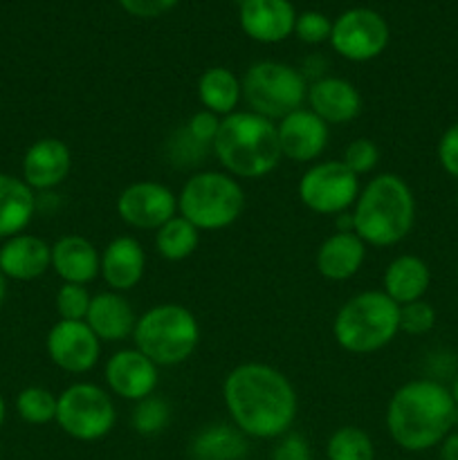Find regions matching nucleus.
Returning <instances> with one entry per match:
<instances>
[{
    "label": "nucleus",
    "instance_id": "9d476101",
    "mask_svg": "<svg viewBox=\"0 0 458 460\" xmlns=\"http://www.w3.org/2000/svg\"><path fill=\"white\" fill-rule=\"evenodd\" d=\"M359 178L341 160L314 162L299 180L301 205L319 216H339L353 209L359 196Z\"/></svg>",
    "mask_w": 458,
    "mask_h": 460
},
{
    "label": "nucleus",
    "instance_id": "412c9836",
    "mask_svg": "<svg viewBox=\"0 0 458 460\" xmlns=\"http://www.w3.org/2000/svg\"><path fill=\"white\" fill-rule=\"evenodd\" d=\"M85 323L101 344L103 341L117 344V341L133 337L137 314H135L133 305L121 292L106 290L92 296L88 314H85Z\"/></svg>",
    "mask_w": 458,
    "mask_h": 460
},
{
    "label": "nucleus",
    "instance_id": "aec40b11",
    "mask_svg": "<svg viewBox=\"0 0 458 460\" xmlns=\"http://www.w3.org/2000/svg\"><path fill=\"white\" fill-rule=\"evenodd\" d=\"M52 268V245L34 234H16L0 247V272L13 281H34Z\"/></svg>",
    "mask_w": 458,
    "mask_h": 460
},
{
    "label": "nucleus",
    "instance_id": "9b49d317",
    "mask_svg": "<svg viewBox=\"0 0 458 460\" xmlns=\"http://www.w3.org/2000/svg\"><path fill=\"white\" fill-rule=\"evenodd\" d=\"M391 40V27L380 12L368 7H353L332 21L328 43L346 61L366 63L380 57Z\"/></svg>",
    "mask_w": 458,
    "mask_h": 460
},
{
    "label": "nucleus",
    "instance_id": "79ce46f5",
    "mask_svg": "<svg viewBox=\"0 0 458 460\" xmlns=\"http://www.w3.org/2000/svg\"><path fill=\"white\" fill-rule=\"evenodd\" d=\"M4 296H7V279H4L3 272H0V308H3L4 304Z\"/></svg>",
    "mask_w": 458,
    "mask_h": 460
},
{
    "label": "nucleus",
    "instance_id": "2f4dec72",
    "mask_svg": "<svg viewBox=\"0 0 458 460\" xmlns=\"http://www.w3.org/2000/svg\"><path fill=\"white\" fill-rule=\"evenodd\" d=\"M90 301H92V295L85 290V286L63 283V286L58 288L54 304H57L58 317L66 319V322H85Z\"/></svg>",
    "mask_w": 458,
    "mask_h": 460
},
{
    "label": "nucleus",
    "instance_id": "dca6fc26",
    "mask_svg": "<svg viewBox=\"0 0 458 460\" xmlns=\"http://www.w3.org/2000/svg\"><path fill=\"white\" fill-rule=\"evenodd\" d=\"M296 12L290 0H241L238 25L256 43H281L295 34Z\"/></svg>",
    "mask_w": 458,
    "mask_h": 460
},
{
    "label": "nucleus",
    "instance_id": "e433bc0d",
    "mask_svg": "<svg viewBox=\"0 0 458 460\" xmlns=\"http://www.w3.org/2000/svg\"><path fill=\"white\" fill-rule=\"evenodd\" d=\"M220 119H223V117L214 115V112H209V111H205V108H202V111L193 112V115L189 117L187 124H184V130H187V133L191 135L196 142H200L202 146L211 148L216 135H218Z\"/></svg>",
    "mask_w": 458,
    "mask_h": 460
},
{
    "label": "nucleus",
    "instance_id": "a18cd8bd",
    "mask_svg": "<svg viewBox=\"0 0 458 460\" xmlns=\"http://www.w3.org/2000/svg\"><path fill=\"white\" fill-rule=\"evenodd\" d=\"M456 277H458V263H456Z\"/></svg>",
    "mask_w": 458,
    "mask_h": 460
},
{
    "label": "nucleus",
    "instance_id": "4c0bfd02",
    "mask_svg": "<svg viewBox=\"0 0 458 460\" xmlns=\"http://www.w3.org/2000/svg\"><path fill=\"white\" fill-rule=\"evenodd\" d=\"M269 460H313V447L304 434L287 431L286 436L277 438Z\"/></svg>",
    "mask_w": 458,
    "mask_h": 460
},
{
    "label": "nucleus",
    "instance_id": "f3484780",
    "mask_svg": "<svg viewBox=\"0 0 458 460\" xmlns=\"http://www.w3.org/2000/svg\"><path fill=\"white\" fill-rule=\"evenodd\" d=\"M72 169V151L58 137H40L22 155V182L31 191H52L66 182Z\"/></svg>",
    "mask_w": 458,
    "mask_h": 460
},
{
    "label": "nucleus",
    "instance_id": "72a5a7b5",
    "mask_svg": "<svg viewBox=\"0 0 458 460\" xmlns=\"http://www.w3.org/2000/svg\"><path fill=\"white\" fill-rule=\"evenodd\" d=\"M332 34V21L321 12H314V9H308V12L296 13L295 22V36L305 45H319L330 40Z\"/></svg>",
    "mask_w": 458,
    "mask_h": 460
},
{
    "label": "nucleus",
    "instance_id": "c85d7f7f",
    "mask_svg": "<svg viewBox=\"0 0 458 460\" xmlns=\"http://www.w3.org/2000/svg\"><path fill=\"white\" fill-rule=\"evenodd\" d=\"M326 460H375V445L362 427L344 425L328 438Z\"/></svg>",
    "mask_w": 458,
    "mask_h": 460
},
{
    "label": "nucleus",
    "instance_id": "bb28decb",
    "mask_svg": "<svg viewBox=\"0 0 458 460\" xmlns=\"http://www.w3.org/2000/svg\"><path fill=\"white\" fill-rule=\"evenodd\" d=\"M198 99L202 108L218 117H227L238 111L242 102L241 79L225 66H211L198 79Z\"/></svg>",
    "mask_w": 458,
    "mask_h": 460
},
{
    "label": "nucleus",
    "instance_id": "f8f14e48",
    "mask_svg": "<svg viewBox=\"0 0 458 460\" xmlns=\"http://www.w3.org/2000/svg\"><path fill=\"white\" fill-rule=\"evenodd\" d=\"M117 216L128 227L157 232L166 220L178 216V196L166 184L139 180L121 189L117 196Z\"/></svg>",
    "mask_w": 458,
    "mask_h": 460
},
{
    "label": "nucleus",
    "instance_id": "cd10ccee",
    "mask_svg": "<svg viewBox=\"0 0 458 460\" xmlns=\"http://www.w3.org/2000/svg\"><path fill=\"white\" fill-rule=\"evenodd\" d=\"M198 243H200V232L180 214L166 220L155 232L157 254L164 261H171V263L189 259L198 250Z\"/></svg>",
    "mask_w": 458,
    "mask_h": 460
},
{
    "label": "nucleus",
    "instance_id": "ddd939ff",
    "mask_svg": "<svg viewBox=\"0 0 458 460\" xmlns=\"http://www.w3.org/2000/svg\"><path fill=\"white\" fill-rule=\"evenodd\" d=\"M45 349L54 367L70 376H84L92 371L101 358V341L85 322L58 319L45 337Z\"/></svg>",
    "mask_w": 458,
    "mask_h": 460
},
{
    "label": "nucleus",
    "instance_id": "0eeeda50",
    "mask_svg": "<svg viewBox=\"0 0 458 460\" xmlns=\"http://www.w3.org/2000/svg\"><path fill=\"white\" fill-rule=\"evenodd\" d=\"M247 205L245 191L225 171H198L178 193V214L198 232H220L236 223Z\"/></svg>",
    "mask_w": 458,
    "mask_h": 460
},
{
    "label": "nucleus",
    "instance_id": "39448f33",
    "mask_svg": "<svg viewBox=\"0 0 458 460\" xmlns=\"http://www.w3.org/2000/svg\"><path fill=\"white\" fill-rule=\"evenodd\" d=\"M400 332V305L382 290H364L341 304L332 319V337L346 353L371 355Z\"/></svg>",
    "mask_w": 458,
    "mask_h": 460
},
{
    "label": "nucleus",
    "instance_id": "37998d69",
    "mask_svg": "<svg viewBox=\"0 0 458 460\" xmlns=\"http://www.w3.org/2000/svg\"><path fill=\"white\" fill-rule=\"evenodd\" d=\"M4 416H7V407H4V398L0 395V429H3L4 425Z\"/></svg>",
    "mask_w": 458,
    "mask_h": 460
},
{
    "label": "nucleus",
    "instance_id": "2eb2a0df",
    "mask_svg": "<svg viewBox=\"0 0 458 460\" xmlns=\"http://www.w3.org/2000/svg\"><path fill=\"white\" fill-rule=\"evenodd\" d=\"M278 144L286 160L296 164H314L323 155L330 139V126L310 108H299L277 121Z\"/></svg>",
    "mask_w": 458,
    "mask_h": 460
},
{
    "label": "nucleus",
    "instance_id": "a211bd4d",
    "mask_svg": "<svg viewBox=\"0 0 458 460\" xmlns=\"http://www.w3.org/2000/svg\"><path fill=\"white\" fill-rule=\"evenodd\" d=\"M308 108L328 126H346L362 112V94L341 76H319L308 84Z\"/></svg>",
    "mask_w": 458,
    "mask_h": 460
},
{
    "label": "nucleus",
    "instance_id": "c9c22d12",
    "mask_svg": "<svg viewBox=\"0 0 458 460\" xmlns=\"http://www.w3.org/2000/svg\"><path fill=\"white\" fill-rule=\"evenodd\" d=\"M169 148H171V160L178 162V164L182 166H189V164H198V162H202V157H205L207 148L209 146H202L200 142H196V139H193L182 126V128L175 133V137L169 142Z\"/></svg>",
    "mask_w": 458,
    "mask_h": 460
},
{
    "label": "nucleus",
    "instance_id": "58836bf2",
    "mask_svg": "<svg viewBox=\"0 0 458 460\" xmlns=\"http://www.w3.org/2000/svg\"><path fill=\"white\" fill-rule=\"evenodd\" d=\"M438 162L445 173L458 180V121L449 126L438 142Z\"/></svg>",
    "mask_w": 458,
    "mask_h": 460
},
{
    "label": "nucleus",
    "instance_id": "f257e3e1",
    "mask_svg": "<svg viewBox=\"0 0 458 460\" xmlns=\"http://www.w3.org/2000/svg\"><path fill=\"white\" fill-rule=\"evenodd\" d=\"M223 402L232 425L256 440L286 436L299 413V398L292 382L265 362L233 367L223 380Z\"/></svg>",
    "mask_w": 458,
    "mask_h": 460
},
{
    "label": "nucleus",
    "instance_id": "49530a36",
    "mask_svg": "<svg viewBox=\"0 0 458 460\" xmlns=\"http://www.w3.org/2000/svg\"><path fill=\"white\" fill-rule=\"evenodd\" d=\"M456 207H458V193H456Z\"/></svg>",
    "mask_w": 458,
    "mask_h": 460
},
{
    "label": "nucleus",
    "instance_id": "4468645a",
    "mask_svg": "<svg viewBox=\"0 0 458 460\" xmlns=\"http://www.w3.org/2000/svg\"><path fill=\"white\" fill-rule=\"evenodd\" d=\"M103 380L108 394H115L117 398L128 402H139L155 394L160 385V367H155L137 349H121L108 358L103 367Z\"/></svg>",
    "mask_w": 458,
    "mask_h": 460
},
{
    "label": "nucleus",
    "instance_id": "423d86ee",
    "mask_svg": "<svg viewBox=\"0 0 458 460\" xmlns=\"http://www.w3.org/2000/svg\"><path fill=\"white\" fill-rule=\"evenodd\" d=\"M133 341L155 367H178L196 353L200 323L187 305L157 304L137 317Z\"/></svg>",
    "mask_w": 458,
    "mask_h": 460
},
{
    "label": "nucleus",
    "instance_id": "393cba45",
    "mask_svg": "<svg viewBox=\"0 0 458 460\" xmlns=\"http://www.w3.org/2000/svg\"><path fill=\"white\" fill-rule=\"evenodd\" d=\"M250 438L232 422H211L200 427L189 440L191 460H245Z\"/></svg>",
    "mask_w": 458,
    "mask_h": 460
},
{
    "label": "nucleus",
    "instance_id": "20e7f679",
    "mask_svg": "<svg viewBox=\"0 0 458 460\" xmlns=\"http://www.w3.org/2000/svg\"><path fill=\"white\" fill-rule=\"evenodd\" d=\"M211 151L225 173L236 180L265 178L283 160L277 121L265 119L251 111H236L223 117Z\"/></svg>",
    "mask_w": 458,
    "mask_h": 460
},
{
    "label": "nucleus",
    "instance_id": "f704fd0d",
    "mask_svg": "<svg viewBox=\"0 0 458 460\" xmlns=\"http://www.w3.org/2000/svg\"><path fill=\"white\" fill-rule=\"evenodd\" d=\"M436 326L434 305L425 299L413 301V304L400 305V332L407 335H427Z\"/></svg>",
    "mask_w": 458,
    "mask_h": 460
},
{
    "label": "nucleus",
    "instance_id": "7c9ffc66",
    "mask_svg": "<svg viewBox=\"0 0 458 460\" xmlns=\"http://www.w3.org/2000/svg\"><path fill=\"white\" fill-rule=\"evenodd\" d=\"M171 422V407L160 395H148V398L135 402L130 411V427L139 436H157L169 427Z\"/></svg>",
    "mask_w": 458,
    "mask_h": 460
},
{
    "label": "nucleus",
    "instance_id": "f03ea898",
    "mask_svg": "<svg viewBox=\"0 0 458 460\" xmlns=\"http://www.w3.org/2000/svg\"><path fill=\"white\" fill-rule=\"evenodd\" d=\"M458 409L447 386L436 380L404 382L386 404V431L404 452H427L456 425Z\"/></svg>",
    "mask_w": 458,
    "mask_h": 460
},
{
    "label": "nucleus",
    "instance_id": "7ed1b4c3",
    "mask_svg": "<svg viewBox=\"0 0 458 460\" xmlns=\"http://www.w3.org/2000/svg\"><path fill=\"white\" fill-rule=\"evenodd\" d=\"M353 232L366 247H393L411 234L416 198L398 173H380L359 189L353 209Z\"/></svg>",
    "mask_w": 458,
    "mask_h": 460
},
{
    "label": "nucleus",
    "instance_id": "6ab92c4d",
    "mask_svg": "<svg viewBox=\"0 0 458 460\" xmlns=\"http://www.w3.org/2000/svg\"><path fill=\"white\" fill-rule=\"evenodd\" d=\"M146 272V254L137 238L117 236L103 247L99 277L112 292H128L144 279Z\"/></svg>",
    "mask_w": 458,
    "mask_h": 460
},
{
    "label": "nucleus",
    "instance_id": "4be33fe9",
    "mask_svg": "<svg viewBox=\"0 0 458 460\" xmlns=\"http://www.w3.org/2000/svg\"><path fill=\"white\" fill-rule=\"evenodd\" d=\"M99 268L101 252L85 236L67 234L52 245V270L63 283L88 286L99 277Z\"/></svg>",
    "mask_w": 458,
    "mask_h": 460
},
{
    "label": "nucleus",
    "instance_id": "b1692460",
    "mask_svg": "<svg viewBox=\"0 0 458 460\" xmlns=\"http://www.w3.org/2000/svg\"><path fill=\"white\" fill-rule=\"evenodd\" d=\"M429 265L416 254L395 256L382 274V292L398 305L420 301L429 290Z\"/></svg>",
    "mask_w": 458,
    "mask_h": 460
},
{
    "label": "nucleus",
    "instance_id": "c756f323",
    "mask_svg": "<svg viewBox=\"0 0 458 460\" xmlns=\"http://www.w3.org/2000/svg\"><path fill=\"white\" fill-rule=\"evenodd\" d=\"M16 411L27 425H48L57 418V395L45 386H27L18 394Z\"/></svg>",
    "mask_w": 458,
    "mask_h": 460
},
{
    "label": "nucleus",
    "instance_id": "5701e85b",
    "mask_svg": "<svg viewBox=\"0 0 458 460\" xmlns=\"http://www.w3.org/2000/svg\"><path fill=\"white\" fill-rule=\"evenodd\" d=\"M366 261V243L355 232H335L319 245L314 265L326 281H348Z\"/></svg>",
    "mask_w": 458,
    "mask_h": 460
},
{
    "label": "nucleus",
    "instance_id": "6e6552de",
    "mask_svg": "<svg viewBox=\"0 0 458 460\" xmlns=\"http://www.w3.org/2000/svg\"><path fill=\"white\" fill-rule=\"evenodd\" d=\"M247 111L269 121H281L304 108L308 81L301 70L281 61H256L241 79Z\"/></svg>",
    "mask_w": 458,
    "mask_h": 460
},
{
    "label": "nucleus",
    "instance_id": "473e14b6",
    "mask_svg": "<svg viewBox=\"0 0 458 460\" xmlns=\"http://www.w3.org/2000/svg\"><path fill=\"white\" fill-rule=\"evenodd\" d=\"M341 162L359 178V175L371 173L380 164V148L373 139L357 137L346 144L344 153H341Z\"/></svg>",
    "mask_w": 458,
    "mask_h": 460
},
{
    "label": "nucleus",
    "instance_id": "ea45409f",
    "mask_svg": "<svg viewBox=\"0 0 458 460\" xmlns=\"http://www.w3.org/2000/svg\"><path fill=\"white\" fill-rule=\"evenodd\" d=\"M117 3L126 13L135 18H157L171 12L178 0H117Z\"/></svg>",
    "mask_w": 458,
    "mask_h": 460
},
{
    "label": "nucleus",
    "instance_id": "1a4fd4ad",
    "mask_svg": "<svg viewBox=\"0 0 458 460\" xmlns=\"http://www.w3.org/2000/svg\"><path fill=\"white\" fill-rule=\"evenodd\" d=\"M58 429L79 443L106 438L117 422V409L110 394L92 382H75L57 395Z\"/></svg>",
    "mask_w": 458,
    "mask_h": 460
},
{
    "label": "nucleus",
    "instance_id": "a878e982",
    "mask_svg": "<svg viewBox=\"0 0 458 460\" xmlns=\"http://www.w3.org/2000/svg\"><path fill=\"white\" fill-rule=\"evenodd\" d=\"M36 214V196L22 178L0 173V238L25 232Z\"/></svg>",
    "mask_w": 458,
    "mask_h": 460
},
{
    "label": "nucleus",
    "instance_id": "c03bdc74",
    "mask_svg": "<svg viewBox=\"0 0 458 460\" xmlns=\"http://www.w3.org/2000/svg\"><path fill=\"white\" fill-rule=\"evenodd\" d=\"M449 394H452L454 404H456V409H458V377H456V380H454V386H452V389H449Z\"/></svg>",
    "mask_w": 458,
    "mask_h": 460
},
{
    "label": "nucleus",
    "instance_id": "a19ab883",
    "mask_svg": "<svg viewBox=\"0 0 458 460\" xmlns=\"http://www.w3.org/2000/svg\"><path fill=\"white\" fill-rule=\"evenodd\" d=\"M440 460H458V431H449L440 443Z\"/></svg>",
    "mask_w": 458,
    "mask_h": 460
}]
</instances>
